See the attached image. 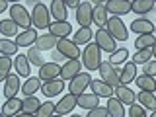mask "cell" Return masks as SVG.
<instances>
[{
    "label": "cell",
    "mask_w": 156,
    "mask_h": 117,
    "mask_svg": "<svg viewBox=\"0 0 156 117\" xmlns=\"http://www.w3.org/2000/svg\"><path fill=\"white\" fill-rule=\"evenodd\" d=\"M80 61H82V66H84L88 72H90V70H98L100 65L104 62V61H101L100 47H98L96 43H88V45L84 47V51H82V55H80Z\"/></svg>",
    "instance_id": "1"
},
{
    "label": "cell",
    "mask_w": 156,
    "mask_h": 117,
    "mask_svg": "<svg viewBox=\"0 0 156 117\" xmlns=\"http://www.w3.org/2000/svg\"><path fill=\"white\" fill-rule=\"evenodd\" d=\"M8 12H10V20H12L18 27H22V31L23 29H31V14L26 10V6L14 2Z\"/></svg>",
    "instance_id": "2"
},
{
    "label": "cell",
    "mask_w": 156,
    "mask_h": 117,
    "mask_svg": "<svg viewBox=\"0 0 156 117\" xmlns=\"http://www.w3.org/2000/svg\"><path fill=\"white\" fill-rule=\"evenodd\" d=\"M51 12L43 2H37L31 10V23L35 26V29H49L51 26Z\"/></svg>",
    "instance_id": "3"
},
{
    "label": "cell",
    "mask_w": 156,
    "mask_h": 117,
    "mask_svg": "<svg viewBox=\"0 0 156 117\" xmlns=\"http://www.w3.org/2000/svg\"><path fill=\"white\" fill-rule=\"evenodd\" d=\"M105 29L115 41H127V37H129V29H127L125 22L117 16H109V20L105 23Z\"/></svg>",
    "instance_id": "4"
},
{
    "label": "cell",
    "mask_w": 156,
    "mask_h": 117,
    "mask_svg": "<svg viewBox=\"0 0 156 117\" xmlns=\"http://www.w3.org/2000/svg\"><path fill=\"white\" fill-rule=\"evenodd\" d=\"M94 43L100 47V51H107V53H115L117 51V41L107 33L105 27L98 29L94 33Z\"/></svg>",
    "instance_id": "5"
},
{
    "label": "cell",
    "mask_w": 156,
    "mask_h": 117,
    "mask_svg": "<svg viewBox=\"0 0 156 117\" xmlns=\"http://www.w3.org/2000/svg\"><path fill=\"white\" fill-rule=\"evenodd\" d=\"M90 82H92V76L90 72H80L76 78H72L70 82H68V94L72 96H82L86 92V88H90Z\"/></svg>",
    "instance_id": "6"
},
{
    "label": "cell",
    "mask_w": 156,
    "mask_h": 117,
    "mask_svg": "<svg viewBox=\"0 0 156 117\" xmlns=\"http://www.w3.org/2000/svg\"><path fill=\"white\" fill-rule=\"evenodd\" d=\"M98 70H100V80H104L107 86H111L113 90L121 86V82H119V72H117V70H115V66H111L107 61H105V62H101Z\"/></svg>",
    "instance_id": "7"
},
{
    "label": "cell",
    "mask_w": 156,
    "mask_h": 117,
    "mask_svg": "<svg viewBox=\"0 0 156 117\" xmlns=\"http://www.w3.org/2000/svg\"><path fill=\"white\" fill-rule=\"evenodd\" d=\"M57 51L61 53L62 57H66V61H74V58H80V55H82L80 47H78L70 37H68V39H58V43H57Z\"/></svg>",
    "instance_id": "8"
},
{
    "label": "cell",
    "mask_w": 156,
    "mask_h": 117,
    "mask_svg": "<svg viewBox=\"0 0 156 117\" xmlns=\"http://www.w3.org/2000/svg\"><path fill=\"white\" fill-rule=\"evenodd\" d=\"M82 72V61L74 58V61H66L61 65V80L62 82H70L72 78H76Z\"/></svg>",
    "instance_id": "9"
},
{
    "label": "cell",
    "mask_w": 156,
    "mask_h": 117,
    "mask_svg": "<svg viewBox=\"0 0 156 117\" xmlns=\"http://www.w3.org/2000/svg\"><path fill=\"white\" fill-rule=\"evenodd\" d=\"M76 20L80 27H90V23H94V6H92V2H80V6L76 10Z\"/></svg>",
    "instance_id": "10"
},
{
    "label": "cell",
    "mask_w": 156,
    "mask_h": 117,
    "mask_svg": "<svg viewBox=\"0 0 156 117\" xmlns=\"http://www.w3.org/2000/svg\"><path fill=\"white\" fill-rule=\"evenodd\" d=\"M22 90V80H20V76L16 72H12L6 80H4V88H2V94L6 100H12V98L18 96V92Z\"/></svg>",
    "instance_id": "11"
},
{
    "label": "cell",
    "mask_w": 156,
    "mask_h": 117,
    "mask_svg": "<svg viewBox=\"0 0 156 117\" xmlns=\"http://www.w3.org/2000/svg\"><path fill=\"white\" fill-rule=\"evenodd\" d=\"M105 10L107 14H111V16H125V14L131 12V0H107L105 2Z\"/></svg>",
    "instance_id": "12"
},
{
    "label": "cell",
    "mask_w": 156,
    "mask_h": 117,
    "mask_svg": "<svg viewBox=\"0 0 156 117\" xmlns=\"http://www.w3.org/2000/svg\"><path fill=\"white\" fill-rule=\"evenodd\" d=\"M61 78V65L58 62H45L39 68V80L49 82V80H57Z\"/></svg>",
    "instance_id": "13"
},
{
    "label": "cell",
    "mask_w": 156,
    "mask_h": 117,
    "mask_svg": "<svg viewBox=\"0 0 156 117\" xmlns=\"http://www.w3.org/2000/svg\"><path fill=\"white\" fill-rule=\"evenodd\" d=\"M49 35L57 39H68V35H72V26L68 22H55L53 20L49 26Z\"/></svg>",
    "instance_id": "14"
},
{
    "label": "cell",
    "mask_w": 156,
    "mask_h": 117,
    "mask_svg": "<svg viewBox=\"0 0 156 117\" xmlns=\"http://www.w3.org/2000/svg\"><path fill=\"white\" fill-rule=\"evenodd\" d=\"M74 107H76V96L66 94V96H62L61 100L55 104V113L65 117L66 113H72V109H74Z\"/></svg>",
    "instance_id": "15"
},
{
    "label": "cell",
    "mask_w": 156,
    "mask_h": 117,
    "mask_svg": "<svg viewBox=\"0 0 156 117\" xmlns=\"http://www.w3.org/2000/svg\"><path fill=\"white\" fill-rule=\"evenodd\" d=\"M14 66H16V74H18V76L26 78V80L31 76V62L27 61V55L18 53L16 58H14Z\"/></svg>",
    "instance_id": "16"
},
{
    "label": "cell",
    "mask_w": 156,
    "mask_h": 117,
    "mask_svg": "<svg viewBox=\"0 0 156 117\" xmlns=\"http://www.w3.org/2000/svg\"><path fill=\"white\" fill-rule=\"evenodd\" d=\"M37 37H39L37 29H23V31H20L16 35V45H18V49L20 47H33Z\"/></svg>",
    "instance_id": "17"
},
{
    "label": "cell",
    "mask_w": 156,
    "mask_h": 117,
    "mask_svg": "<svg viewBox=\"0 0 156 117\" xmlns=\"http://www.w3.org/2000/svg\"><path fill=\"white\" fill-rule=\"evenodd\" d=\"M62 90H65V82H62L61 78H57V80H49V82H43V84H41V94L45 98H55V96L61 94Z\"/></svg>",
    "instance_id": "18"
},
{
    "label": "cell",
    "mask_w": 156,
    "mask_h": 117,
    "mask_svg": "<svg viewBox=\"0 0 156 117\" xmlns=\"http://www.w3.org/2000/svg\"><path fill=\"white\" fill-rule=\"evenodd\" d=\"M113 94H115V98L121 101L123 105H133V104H136V94L133 90H131L129 86H119V88H115L113 90Z\"/></svg>",
    "instance_id": "19"
},
{
    "label": "cell",
    "mask_w": 156,
    "mask_h": 117,
    "mask_svg": "<svg viewBox=\"0 0 156 117\" xmlns=\"http://www.w3.org/2000/svg\"><path fill=\"white\" fill-rule=\"evenodd\" d=\"M135 78H136V65H133V62L127 61L125 65L121 66V70H119V82H121V86H129L131 82H135Z\"/></svg>",
    "instance_id": "20"
},
{
    "label": "cell",
    "mask_w": 156,
    "mask_h": 117,
    "mask_svg": "<svg viewBox=\"0 0 156 117\" xmlns=\"http://www.w3.org/2000/svg\"><path fill=\"white\" fill-rule=\"evenodd\" d=\"M22 104H23V100H20V98H12V100L4 101V105L0 107V111H2L4 117H16L18 113H22Z\"/></svg>",
    "instance_id": "21"
},
{
    "label": "cell",
    "mask_w": 156,
    "mask_h": 117,
    "mask_svg": "<svg viewBox=\"0 0 156 117\" xmlns=\"http://www.w3.org/2000/svg\"><path fill=\"white\" fill-rule=\"evenodd\" d=\"M90 90H92V94L98 96V98H111L113 96V88L107 86L100 78H94V80L90 82Z\"/></svg>",
    "instance_id": "22"
},
{
    "label": "cell",
    "mask_w": 156,
    "mask_h": 117,
    "mask_svg": "<svg viewBox=\"0 0 156 117\" xmlns=\"http://www.w3.org/2000/svg\"><path fill=\"white\" fill-rule=\"evenodd\" d=\"M92 4H96V6H94V23H96L100 29L105 27L107 20H109V14H107V10H105V2L96 0V2H92Z\"/></svg>",
    "instance_id": "23"
},
{
    "label": "cell",
    "mask_w": 156,
    "mask_h": 117,
    "mask_svg": "<svg viewBox=\"0 0 156 117\" xmlns=\"http://www.w3.org/2000/svg\"><path fill=\"white\" fill-rule=\"evenodd\" d=\"M131 31H135L136 35H152L154 33V23L150 20H133L131 23Z\"/></svg>",
    "instance_id": "24"
},
{
    "label": "cell",
    "mask_w": 156,
    "mask_h": 117,
    "mask_svg": "<svg viewBox=\"0 0 156 117\" xmlns=\"http://www.w3.org/2000/svg\"><path fill=\"white\" fill-rule=\"evenodd\" d=\"M49 12L55 18V22H66L68 16V8L65 6L62 0H51V6H49Z\"/></svg>",
    "instance_id": "25"
},
{
    "label": "cell",
    "mask_w": 156,
    "mask_h": 117,
    "mask_svg": "<svg viewBox=\"0 0 156 117\" xmlns=\"http://www.w3.org/2000/svg\"><path fill=\"white\" fill-rule=\"evenodd\" d=\"M41 84H43V82L39 80V76H29L26 82H22V90H20V92H22L26 98H31L35 92L41 90Z\"/></svg>",
    "instance_id": "26"
},
{
    "label": "cell",
    "mask_w": 156,
    "mask_h": 117,
    "mask_svg": "<svg viewBox=\"0 0 156 117\" xmlns=\"http://www.w3.org/2000/svg\"><path fill=\"white\" fill-rule=\"evenodd\" d=\"M76 105L78 107H82V109H86V111H90V109H94V107L100 105V98L94 96V94H82V96H78L76 98Z\"/></svg>",
    "instance_id": "27"
},
{
    "label": "cell",
    "mask_w": 156,
    "mask_h": 117,
    "mask_svg": "<svg viewBox=\"0 0 156 117\" xmlns=\"http://www.w3.org/2000/svg\"><path fill=\"white\" fill-rule=\"evenodd\" d=\"M135 84L139 86V92H150V94H154L156 92V78H150L146 74H140L135 78Z\"/></svg>",
    "instance_id": "28"
},
{
    "label": "cell",
    "mask_w": 156,
    "mask_h": 117,
    "mask_svg": "<svg viewBox=\"0 0 156 117\" xmlns=\"http://www.w3.org/2000/svg\"><path fill=\"white\" fill-rule=\"evenodd\" d=\"M105 107H107V113H109V117H125V105L121 104L115 96L107 98V105Z\"/></svg>",
    "instance_id": "29"
},
{
    "label": "cell",
    "mask_w": 156,
    "mask_h": 117,
    "mask_svg": "<svg viewBox=\"0 0 156 117\" xmlns=\"http://www.w3.org/2000/svg\"><path fill=\"white\" fill-rule=\"evenodd\" d=\"M136 100H139V105H143L146 111H156V96L150 94V92H139L136 94Z\"/></svg>",
    "instance_id": "30"
},
{
    "label": "cell",
    "mask_w": 156,
    "mask_h": 117,
    "mask_svg": "<svg viewBox=\"0 0 156 117\" xmlns=\"http://www.w3.org/2000/svg\"><path fill=\"white\" fill-rule=\"evenodd\" d=\"M154 0H133L131 2V12L139 14V16H143V14H148L150 10H154Z\"/></svg>",
    "instance_id": "31"
},
{
    "label": "cell",
    "mask_w": 156,
    "mask_h": 117,
    "mask_svg": "<svg viewBox=\"0 0 156 117\" xmlns=\"http://www.w3.org/2000/svg\"><path fill=\"white\" fill-rule=\"evenodd\" d=\"M92 37H94V31H92L90 27H80L74 35H72V41L80 47V45H88V43H92Z\"/></svg>",
    "instance_id": "32"
},
{
    "label": "cell",
    "mask_w": 156,
    "mask_h": 117,
    "mask_svg": "<svg viewBox=\"0 0 156 117\" xmlns=\"http://www.w3.org/2000/svg\"><path fill=\"white\" fill-rule=\"evenodd\" d=\"M57 43L58 39L53 37V35H39L37 41H35V47L39 49V51H51V49H57Z\"/></svg>",
    "instance_id": "33"
},
{
    "label": "cell",
    "mask_w": 156,
    "mask_h": 117,
    "mask_svg": "<svg viewBox=\"0 0 156 117\" xmlns=\"http://www.w3.org/2000/svg\"><path fill=\"white\" fill-rule=\"evenodd\" d=\"M0 55L2 57H16L18 55V45H16V41H12V39H6V37H2L0 39Z\"/></svg>",
    "instance_id": "34"
},
{
    "label": "cell",
    "mask_w": 156,
    "mask_h": 117,
    "mask_svg": "<svg viewBox=\"0 0 156 117\" xmlns=\"http://www.w3.org/2000/svg\"><path fill=\"white\" fill-rule=\"evenodd\" d=\"M127 58H129V49H127V47H121V49H117L115 53H111L107 62H109L111 66H119V65L123 66L125 62H127Z\"/></svg>",
    "instance_id": "35"
},
{
    "label": "cell",
    "mask_w": 156,
    "mask_h": 117,
    "mask_svg": "<svg viewBox=\"0 0 156 117\" xmlns=\"http://www.w3.org/2000/svg\"><path fill=\"white\" fill-rule=\"evenodd\" d=\"M39 105H41V101H39V98H23V104H22V113H29V115H35Z\"/></svg>",
    "instance_id": "36"
},
{
    "label": "cell",
    "mask_w": 156,
    "mask_h": 117,
    "mask_svg": "<svg viewBox=\"0 0 156 117\" xmlns=\"http://www.w3.org/2000/svg\"><path fill=\"white\" fill-rule=\"evenodd\" d=\"M12 68H14V61H12V58L0 55V82H4L10 74H12Z\"/></svg>",
    "instance_id": "37"
},
{
    "label": "cell",
    "mask_w": 156,
    "mask_h": 117,
    "mask_svg": "<svg viewBox=\"0 0 156 117\" xmlns=\"http://www.w3.org/2000/svg\"><path fill=\"white\" fill-rule=\"evenodd\" d=\"M156 45V35H139L135 39V47L136 51H143V49H152Z\"/></svg>",
    "instance_id": "38"
},
{
    "label": "cell",
    "mask_w": 156,
    "mask_h": 117,
    "mask_svg": "<svg viewBox=\"0 0 156 117\" xmlns=\"http://www.w3.org/2000/svg\"><path fill=\"white\" fill-rule=\"evenodd\" d=\"M0 33H2L6 39H10V37L18 35V26L12 22V20H2V22H0Z\"/></svg>",
    "instance_id": "39"
},
{
    "label": "cell",
    "mask_w": 156,
    "mask_h": 117,
    "mask_svg": "<svg viewBox=\"0 0 156 117\" xmlns=\"http://www.w3.org/2000/svg\"><path fill=\"white\" fill-rule=\"evenodd\" d=\"M148 61H152V49H143V51H136L133 55V65H146Z\"/></svg>",
    "instance_id": "40"
},
{
    "label": "cell",
    "mask_w": 156,
    "mask_h": 117,
    "mask_svg": "<svg viewBox=\"0 0 156 117\" xmlns=\"http://www.w3.org/2000/svg\"><path fill=\"white\" fill-rule=\"evenodd\" d=\"M55 104H53L51 100H47V101H43L41 105H39V109H37V113L35 117H55Z\"/></svg>",
    "instance_id": "41"
},
{
    "label": "cell",
    "mask_w": 156,
    "mask_h": 117,
    "mask_svg": "<svg viewBox=\"0 0 156 117\" xmlns=\"http://www.w3.org/2000/svg\"><path fill=\"white\" fill-rule=\"evenodd\" d=\"M27 61L31 62V65L39 66V68L45 65V61H43V57H41V51H39L37 47H29V51H27Z\"/></svg>",
    "instance_id": "42"
},
{
    "label": "cell",
    "mask_w": 156,
    "mask_h": 117,
    "mask_svg": "<svg viewBox=\"0 0 156 117\" xmlns=\"http://www.w3.org/2000/svg\"><path fill=\"white\" fill-rule=\"evenodd\" d=\"M127 115H129V117H148V111H146L143 105L133 104L129 107V113H127Z\"/></svg>",
    "instance_id": "43"
},
{
    "label": "cell",
    "mask_w": 156,
    "mask_h": 117,
    "mask_svg": "<svg viewBox=\"0 0 156 117\" xmlns=\"http://www.w3.org/2000/svg\"><path fill=\"white\" fill-rule=\"evenodd\" d=\"M86 117H109V113H107V107L98 105V107H94V109H90V111H88Z\"/></svg>",
    "instance_id": "44"
},
{
    "label": "cell",
    "mask_w": 156,
    "mask_h": 117,
    "mask_svg": "<svg viewBox=\"0 0 156 117\" xmlns=\"http://www.w3.org/2000/svg\"><path fill=\"white\" fill-rule=\"evenodd\" d=\"M143 74L150 76V78H156V61H148L146 65L143 66Z\"/></svg>",
    "instance_id": "45"
},
{
    "label": "cell",
    "mask_w": 156,
    "mask_h": 117,
    "mask_svg": "<svg viewBox=\"0 0 156 117\" xmlns=\"http://www.w3.org/2000/svg\"><path fill=\"white\" fill-rule=\"evenodd\" d=\"M62 2H65L66 8H74V10H78V6H80V0H62Z\"/></svg>",
    "instance_id": "46"
},
{
    "label": "cell",
    "mask_w": 156,
    "mask_h": 117,
    "mask_svg": "<svg viewBox=\"0 0 156 117\" xmlns=\"http://www.w3.org/2000/svg\"><path fill=\"white\" fill-rule=\"evenodd\" d=\"M8 4H10V2H6V0H0V14H2V12H6V10H10Z\"/></svg>",
    "instance_id": "47"
},
{
    "label": "cell",
    "mask_w": 156,
    "mask_h": 117,
    "mask_svg": "<svg viewBox=\"0 0 156 117\" xmlns=\"http://www.w3.org/2000/svg\"><path fill=\"white\" fill-rule=\"evenodd\" d=\"M16 117H35V115H29V113H18Z\"/></svg>",
    "instance_id": "48"
},
{
    "label": "cell",
    "mask_w": 156,
    "mask_h": 117,
    "mask_svg": "<svg viewBox=\"0 0 156 117\" xmlns=\"http://www.w3.org/2000/svg\"><path fill=\"white\" fill-rule=\"evenodd\" d=\"M152 57H154V61H156V45L152 47Z\"/></svg>",
    "instance_id": "49"
},
{
    "label": "cell",
    "mask_w": 156,
    "mask_h": 117,
    "mask_svg": "<svg viewBox=\"0 0 156 117\" xmlns=\"http://www.w3.org/2000/svg\"><path fill=\"white\" fill-rule=\"evenodd\" d=\"M148 117H156V111H152V113H148Z\"/></svg>",
    "instance_id": "50"
},
{
    "label": "cell",
    "mask_w": 156,
    "mask_h": 117,
    "mask_svg": "<svg viewBox=\"0 0 156 117\" xmlns=\"http://www.w3.org/2000/svg\"><path fill=\"white\" fill-rule=\"evenodd\" d=\"M70 117H82V115H80V113H72Z\"/></svg>",
    "instance_id": "51"
},
{
    "label": "cell",
    "mask_w": 156,
    "mask_h": 117,
    "mask_svg": "<svg viewBox=\"0 0 156 117\" xmlns=\"http://www.w3.org/2000/svg\"><path fill=\"white\" fill-rule=\"evenodd\" d=\"M0 117H4V115H2V111H0Z\"/></svg>",
    "instance_id": "52"
},
{
    "label": "cell",
    "mask_w": 156,
    "mask_h": 117,
    "mask_svg": "<svg viewBox=\"0 0 156 117\" xmlns=\"http://www.w3.org/2000/svg\"><path fill=\"white\" fill-rule=\"evenodd\" d=\"M55 117H62V115H55Z\"/></svg>",
    "instance_id": "53"
},
{
    "label": "cell",
    "mask_w": 156,
    "mask_h": 117,
    "mask_svg": "<svg viewBox=\"0 0 156 117\" xmlns=\"http://www.w3.org/2000/svg\"><path fill=\"white\" fill-rule=\"evenodd\" d=\"M154 31H156V26H154Z\"/></svg>",
    "instance_id": "54"
},
{
    "label": "cell",
    "mask_w": 156,
    "mask_h": 117,
    "mask_svg": "<svg viewBox=\"0 0 156 117\" xmlns=\"http://www.w3.org/2000/svg\"><path fill=\"white\" fill-rule=\"evenodd\" d=\"M0 22H2V20H0Z\"/></svg>",
    "instance_id": "55"
}]
</instances>
